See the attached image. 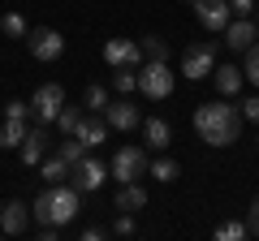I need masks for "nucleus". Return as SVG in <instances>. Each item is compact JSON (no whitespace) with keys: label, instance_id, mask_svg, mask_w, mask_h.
Here are the masks:
<instances>
[{"label":"nucleus","instance_id":"nucleus-33","mask_svg":"<svg viewBox=\"0 0 259 241\" xmlns=\"http://www.w3.org/2000/svg\"><path fill=\"white\" fill-rule=\"evenodd\" d=\"M246 232H250V237H259V198L250 203V215H246Z\"/></svg>","mask_w":259,"mask_h":241},{"label":"nucleus","instance_id":"nucleus-27","mask_svg":"<svg viewBox=\"0 0 259 241\" xmlns=\"http://www.w3.org/2000/svg\"><path fill=\"white\" fill-rule=\"evenodd\" d=\"M147 172L156 176V181H164V186H168V181H177V164H173L168 155H160L156 164H147Z\"/></svg>","mask_w":259,"mask_h":241},{"label":"nucleus","instance_id":"nucleus-8","mask_svg":"<svg viewBox=\"0 0 259 241\" xmlns=\"http://www.w3.org/2000/svg\"><path fill=\"white\" fill-rule=\"evenodd\" d=\"M30 220H35V215L26 211V203H22V198H9V203L0 207V232H5V237H26Z\"/></svg>","mask_w":259,"mask_h":241},{"label":"nucleus","instance_id":"nucleus-30","mask_svg":"<svg viewBox=\"0 0 259 241\" xmlns=\"http://www.w3.org/2000/svg\"><path fill=\"white\" fill-rule=\"evenodd\" d=\"M112 232H117V237H134V215L121 211V215H117V224H112Z\"/></svg>","mask_w":259,"mask_h":241},{"label":"nucleus","instance_id":"nucleus-19","mask_svg":"<svg viewBox=\"0 0 259 241\" xmlns=\"http://www.w3.org/2000/svg\"><path fill=\"white\" fill-rule=\"evenodd\" d=\"M22 138H26V120H13V116H5V125H0V147L18 151V147H22Z\"/></svg>","mask_w":259,"mask_h":241},{"label":"nucleus","instance_id":"nucleus-9","mask_svg":"<svg viewBox=\"0 0 259 241\" xmlns=\"http://www.w3.org/2000/svg\"><path fill=\"white\" fill-rule=\"evenodd\" d=\"M69 181H74V186L82 190V194H95V190H100L104 181H108V168H104V164H100L95 155H87L82 164H74V172H69Z\"/></svg>","mask_w":259,"mask_h":241},{"label":"nucleus","instance_id":"nucleus-22","mask_svg":"<svg viewBox=\"0 0 259 241\" xmlns=\"http://www.w3.org/2000/svg\"><path fill=\"white\" fill-rule=\"evenodd\" d=\"M112 91H117V95L139 91V69H134V65H121L117 74H112Z\"/></svg>","mask_w":259,"mask_h":241},{"label":"nucleus","instance_id":"nucleus-14","mask_svg":"<svg viewBox=\"0 0 259 241\" xmlns=\"http://www.w3.org/2000/svg\"><path fill=\"white\" fill-rule=\"evenodd\" d=\"M104 120H108V130H134V125H139V108H134V103L130 99H117V103H108V108H104Z\"/></svg>","mask_w":259,"mask_h":241},{"label":"nucleus","instance_id":"nucleus-4","mask_svg":"<svg viewBox=\"0 0 259 241\" xmlns=\"http://www.w3.org/2000/svg\"><path fill=\"white\" fill-rule=\"evenodd\" d=\"M61 108H65V86L61 82H44L35 95H30V116H35L39 125H52Z\"/></svg>","mask_w":259,"mask_h":241},{"label":"nucleus","instance_id":"nucleus-15","mask_svg":"<svg viewBox=\"0 0 259 241\" xmlns=\"http://www.w3.org/2000/svg\"><path fill=\"white\" fill-rule=\"evenodd\" d=\"M112 207H117V211H143V207H147V190L139 186V181H121V190H117V198H112Z\"/></svg>","mask_w":259,"mask_h":241},{"label":"nucleus","instance_id":"nucleus-12","mask_svg":"<svg viewBox=\"0 0 259 241\" xmlns=\"http://www.w3.org/2000/svg\"><path fill=\"white\" fill-rule=\"evenodd\" d=\"M104 61H108L112 69H121V65H134V69H139L143 47L134 43V39H108V43H104Z\"/></svg>","mask_w":259,"mask_h":241},{"label":"nucleus","instance_id":"nucleus-13","mask_svg":"<svg viewBox=\"0 0 259 241\" xmlns=\"http://www.w3.org/2000/svg\"><path fill=\"white\" fill-rule=\"evenodd\" d=\"M255 39H259V22H250V18H229V26H225V43H229L233 52H246Z\"/></svg>","mask_w":259,"mask_h":241},{"label":"nucleus","instance_id":"nucleus-18","mask_svg":"<svg viewBox=\"0 0 259 241\" xmlns=\"http://www.w3.org/2000/svg\"><path fill=\"white\" fill-rule=\"evenodd\" d=\"M143 134H147V147H156V151H164L168 142H173V130H168V120H160V116L143 120Z\"/></svg>","mask_w":259,"mask_h":241},{"label":"nucleus","instance_id":"nucleus-34","mask_svg":"<svg viewBox=\"0 0 259 241\" xmlns=\"http://www.w3.org/2000/svg\"><path fill=\"white\" fill-rule=\"evenodd\" d=\"M229 9H233V13H238V18H246V13H250V9H255V0H229Z\"/></svg>","mask_w":259,"mask_h":241},{"label":"nucleus","instance_id":"nucleus-35","mask_svg":"<svg viewBox=\"0 0 259 241\" xmlns=\"http://www.w3.org/2000/svg\"><path fill=\"white\" fill-rule=\"evenodd\" d=\"M104 237H108V232L95 228V224H91V228H82V241H104Z\"/></svg>","mask_w":259,"mask_h":241},{"label":"nucleus","instance_id":"nucleus-3","mask_svg":"<svg viewBox=\"0 0 259 241\" xmlns=\"http://www.w3.org/2000/svg\"><path fill=\"white\" fill-rule=\"evenodd\" d=\"M177 86L173 69H168V61H147V65L139 69V91L147 95V99H168Z\"/></svg>","mask_w":259,"mask_h":241},{"label":"nucleus","instance_id":"nucleus-7","mask_svg":"<svg viewBox=\"0 0 259 241\" xmlns=\"http://www.w3.org/2000/svg\"><path fill=\"white\" fill-rule=\"evenodd\" d=\"M26 47H30V56L35 61H61V52H65V39H61V30H52V26H39V30H30L26 35Z\"/></svg>","mask_w":259,"mask_h":241},{"label":"nucleus","instance_id":"nucleus-21","mask_svg":"<svg viewBox=\"0 0 259 241\" xmlns=\"http://www.w3.org/2000/svg\"><path fill=\"white\" fill-rule=\"evenodd\" d=\"M56 155H61V159H65V164L74 168V164H82V159H87V155H91V151H87V142H82V138H74V134H69V138H65V142H61V147H56Z\"/></svg>","mask_w":259,"mask_h":241},{"label":"nucleus","instance_id":"nucleus-17","mask_svg":"<svg viewBox=\"0 0 259 241\" xmlns=\"http://www.w3.org/2000/svg\"><path fill=\"white\" fill-rule=\"evenodd\" d=\"M212 78H216V91H221V95H238L242 82H246V74H242L238 65H221V69H212Z\"/></svg>","mask_w":259,"mask_h":241},{"label":"nucleus","instance_id":"nucleus-10","mask_svg":"<svg viewBox=\"0 0 259 241\" xmlns=\"http://www.w3.org/2000/svg\"><path fill=\"white\" fill-rule=\"evenodd\" d=\"M48 147H52L48 130H44V125H35V130H26V138H22L18 155H22V164H26V168H39V164L48 159Z\"/></svg>","mask_w":259,"mask_h":241},{"label":"nucleus","instance_id":"nucleus-26","mask_svg":"<svg viewBox=\"0 0 259 241\" xmlns=\"http://www.w3.org/2000/svg\"><path fill=\"white\" fill-rule=\"evenodd\" d=\"M0 30H5L9 39H26V35H30V30H26V18H22V13H5V18H0Z\"/></svg>","mask_w":259,"mask_h":241},{"label":"nucleus","instance_id":"nucleus-23","mask_svg":"<svg viewBox=\"0 0 259 241\" xmlns=\"http://www.w3.org/2000/svg\"><path fill=\"white\" fill-rule=\"evenodd\" d=\"M39 168H44V181H48V186H56V181H69V172H74V168L65 164L61 155H56V159H44Z\"/></svg>","mask_w":259,"mask_h":241},{"label":"nucleus","instance_id":"nucleus-29","mask_svg":"<svg viewBox=\"0 0 259 241\" xmlns=\"http://www.w3.org/2000/svg\"><path fill=\"white\" fill-rule=\"evenodd\" d=\"M242 74H246L250 82L259 86V43H250V47H246V65H242Z\"/></svg>","mask_w":259,"mask_h":241},{"label":"nucleus","instance_id":"nucleus-32","mask_svg":"<svg viewBox=\"0 0 259 241\" xmlns=\"http://www.w3.org/2000/svg\"><path fill=\"white\" fill-rule=\"evenodd\" d=\"M242 120H255L259 125V95H250V99L242 103Z\"/></svg>","mask_w":259,"mask_h":241},{"label":"nucleus","instance_id":"nucleus-2","mask_svg":"<svg viewBox=\"0 0 259 241\" xmlns=\"http://www.w3.org/2000/svg\"><path fill=\"white\" fill-rule=\"evenodd\" d=\"M78 198H82V190H78L74 181H56V186H48L44 194L30 203V215H35L39 224H56V228H65V224L78 220Z\"/></svg>","mask_w":259,"mask_h":241},{"label":"nucleus","instance_id":"nucleus-25","mask_svg":"<svg viewBox=\"0 0 259 241\" xmlns=\"http://www.w3.org/2000/svg\"><path fill=\"white\" fill-rule=\"evenodd\" d=\"M82 108H87V112H104V108H108V86H100V82H95V86H87Z\"/></svg>","mask_w":259,"mask_h":241},{"label":"nucleus","instance_id":"nucleus-24","mask_svg":"<svg viewBox=\"0 0 259 241\" xmlns=\"http://www.w3.org/2000/svg\"><path fill=\"white\" fill-rule=\"evenodd\" d=\"M139 47H143V61H168V39L160 35H147Z\"/></svg>","mask_w":259,"mask_h":241},{"label":"nucleus","instance_id":"nucleus-1","mask_svg":"<svg viewBox=\"0 0 259 241\" xmlns=\"http://www.w3.org/2000/svg\"><path fill=\"white\" fill-rule=\"evenodd\" d=\"M194 134H199L207 147H229V142H238L242 108H233V103H225V99L199 103V112H194Z\"/></svg>","mask_w":259,"mask_h":241},{"label":"nucleus","instance_id":"nucleus-6","mask_svg":"<svg viewBox=\"0 0 259 241\" xmlns=\"http://www.w3.org/2000/svg\"><path fill=\"white\" fill-rule=\"evenodd\" d=\"M147 151L143 147H121L117 155H112V164H108V176H117V181H139L143 172H147Z\"/></svg>","mask_w":259,"mask_h":241},{"label":"nucleus","instance_id":"nucleus-16","mask_svg":"<svg viewBox=\"0 0 259 241\" xmlns=\"http://www.w3.org/2000/svg\"><path fill=\"white\" fill-rule=\"evenodd\" d=\"M74 138H82L87 151H95L104 138H108V120H100V116H82V125L74 130Z\"/></svg>","mask_w":259,"mask_h":241},{"label":"nucleus","instance_id":"nucleus-11","mask_svg":"<svg viewBox=\"0 0 259 241\" xmlns=\"http://www.w3.org/2000/svg\"><path fill=\"white\" fill-rule=\"evenodd\" d=\"M190 5H194V18L203 22L207 30H225V26H229V18H233L229 0H190Z\"/></svg>","mask_w":259,"mask_h":241},{"label":"nucleus","instance_id":"nucleus-31","mask_svg":"<svg viewBox=\"0 0 259 241\" xmlns=\"http://www.w3.org/2000/svg\"><path fill=\"white\" fill-rule=\"evenodd\" d=\"M5 116H13V120H26V116H30V103L9 99V103H5Z\"/></svg>","mask_w":259,"mask_h":241},{"label":"nucleus","instance_id":"nucleus-20","mask_svg":"<svg viewBox=\"0 0 259 241\" xmlns=\"http://www.w3.org/2000/svg\"><path fill=\"white\" fill-rule=\"evenodd\" d=\"M82 116H87V108H69V103H65V108L56 112V120H52V125L61 130V138H69V134H74L78 125H82Z\"/></svg>","mask_w":259,"mask_h":241},{"label":"nucleus","instance_id":"nucleus-28","mask_svg":"<svg viewBox=\"0 0 259 241\" xmlns=\"http://www.w3.org/2000/svg\"><path fill=\"white\" fill-rule=\"evenodd\" d=\"M216 237H221V241H242V237H250V232H246V224H242V220H229V224L216 228Z\"/></svg>","mask_w":259,"mask_h":241},{"label":"nucleus","instance_id":"nucleus-5","mask_svg":"<svg viewBox=\"0 0 259 241\" xmlns=\"http://www.w3.org/2000/svg\"><path fill=\"white\" fill-rule=\"evenodd\" d=\"M212 69H216V43H212V39H199V43L186 47V56H182V74L190 78V82L207 78Z\"/></svg>","mask_w":259,"mask_h":241}]
</instances>
